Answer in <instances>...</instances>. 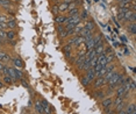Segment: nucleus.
<instances>
[{
  "label": "nucleus",
  "instance_id": "nucleus-25",
  "mask_svg": "<svg viewBox=\"0 0 136 114\" xmlns=\"http://www.w3.org/2000/svg\"><path fill=\"white\" fill-rule=\"evenodd\" d=\"M35 108H36L38 114H44V110H43V107L41 106L40 101H35Z\"/></svg>",
  "mask_w": 136,
  "mask_h": 114
},
{
  "label": "nucleus",
  "instance_id": "nucleus-36",
  "mask_svg": "<svg viewBox=\"0 0 136 114\" xmlns=\"http://www.w3.org/2000/svg\"><path fill=\"white\" fill-rule=\"evenodd\" d=\"M0 39L2 41L6 40V30H0Z\"/></svg>",
  "mask_w": 136,
  "mask_h": 114
},
{
  "label": "nucleus",
  "instance_id": "nucleus-33",
  "mask_svg": "<svg viewBox=\"0 0 136 114\" xmlns=\"http://www.w3.org/2000/svg\"><path fill=\"white\" fill-rule=\"evenodd\" d=\"M103 111H105V114H115V113H116V111H115L114 108H112V107L106 108V110H103Z\"/></svg>",
  "mask_w": 136,
  "mask_h": 114
},
{
  "label": "nucleus",
  "instance_id": "nucleus-41",
  "mask_svg": "<svg viewBox=\"0 0 136 114\" xmlns=\"http://www.w3.org/2000/svg\"><path fill=\"white\" fill-rule=\"evenodd\" d=\"M20 81H21V84H22V86H23V87H27V89L29 87V85H28V83H27V81H25L23 79H21Z\"/></svg>",
  "mask_w": 136,
  "mask_h": 114
},
{
  "label": "nucleus",
  "instance_id": "nucleus-31",
  "mask_svg": "<svg viewBox=\"0 0 136 114\" xmlns=\"http://www.w3.org/2000/svg\"><path fill=\"white\" fill-rule=\"evenodd\" d=\"M58 35H60L61 39H66V37L69 36V34H67V30H65V28H64V30L62 31V33H60Z\"/></svg>",
  "mask_w": 136,
  "mask_h": 114
},
{
  "label": "nucleus",
  "instance_id": "nucleus-19",
  "mask_svg": "<svg viewBox=\"0 0 136 114\" xmlns=\"http://www.w3.org/2000/svg\"><path fill=\"white\" fill-rule=\"evenodd\" d=\"M106 61H107V64L114 63V61H115V54H114L113 51L107 52V54H106Z\"/></svg>",
  "mask_w": 136,
  "mask_h": 114
},
{
  "label": "nucleus",
  "instance_id": "nucleus-37",
  "mask_svg": "<svg viewBox=\"0 0 136 114\" xmlns=\"http://www.w3.org/2000/svg\"><path fill=\"white\" fill-rule=\"evenodd\" d=\"M63 30H64V26H63V25H57V33L60 34V33H62Z\"/></svg>",
  "mask_w": 136,
  "mask_h": 114
},
{
  "label": "nucleus",
  "instance_id": "nucleus-16",
  "mask_svg": "<svg viewBox=\"0 0 136 114\" xmlns=\"http://www.w3.org/2000/svg\"><path fill=\"white\" fill-rule=\"evenodd\" d=\"M90 62H91V61H88V60H86V58H85V61L83 62V64H81L80 66H79L78 69H79V70H81V71H87V70L91 68Z\"/></svg>",
  "mask_w": 136,
  "mask_h": 114
},
{
  "label": "nucleus",
  "instance_id": "nucleus-17",
  "mask_svg": "<svg viewBox=\"0 0 136 114\" xmlns=\"http://www.w3.org/2000/svg\"><path fill=\"white\" fill-rule=\"evenodd\" d=\"M6 25H7V29H11V30H13L14 28H16V20L15 19H8V21L6 22Z\"/></svg>",
  "mask_w": 136,
  "mask_h": 114
},
{
  "label": "nucleus",
  "instance_id": "nucleus-49",
  "mask_svg": "<svg viewBox=\"0 0 136 114\" xmlns=\"http://www.w3.org/2000/svg\"><path fill=\"white\" fill-rule=\"evenodd\" d=\"M51 1H57V0H51Z\"/></svg>",
  "mask_w": 136,
  "mask_h": 114
},
{
  "label": "nucleus",
  "instance_id": "nucleus-4",
  "mask_svg": "<svg viewBox=\"0 0 136 114\" xmlns=\"http://www.w3.org/2000/svg\"><path fill=\"white\" fill-rule=\"evenodd\" d=\"M12 62H13V66L15 69H20L22 70L23 68H25V64H23V61L20 58L19 56H15L12 58Z\"/></svg>",
  "mask_w": 136,
  "mask_h": 114
},
{
  "label": "nucleus",
  "instance_id": "nucleus-43",
  "mask_svg": "<svg viewBox=\"0 0 136 114\" xmlns=\"http://www.w3.org/2000/svg\"><path fill=\"white\" fill-rule=\"evenodd\" d=\"M4 85H5V84H4V81H2V80H0V89H2V87H4Z\"/></svg>",
  "mask_w": 136,
  "mask_h": 114
},
{
  "label": "nucleus",
  "instance_id": "nucleus-11",
  "mask_svg": "<svg viewBox=\"0 0 136 114\" xmlns=\"http://www.w3.org/2000/svg\"><path fill=\"white\" fill-rule=\"evenodd\" d=\"M6 40L7 41H14L16 40V33L14 30H6Z\"/></svg>",
  "mask_w": 136,
  "mask_h": 114
},
{
  "label": "nucleus",
  "instance_id": "nucleus-44",
  "mask_svg": "<svg viewBox=\"0 0 136 114\" xmlns=\"http://www.w3.org/2000/svg\"><path fill=\"white\" fill-rule=\"evenodd\" d=\"M121 39H122V41H123V42H127V39H126L125 36H122V37H121Z\"/></svg>",
  "mask_w": 136,
  "mask_h": 114
},
{
  "label": "nucleus",
  "instance_id": "nucleus-30",
  "mask_svg": "<svg viewBox=\"0 0 136 114\" xmlns=\"http://www.w3.org/2000/svg\"><path fill=\"white\" fill-rule=\"evenodd\" d=\"M106 72H107V69H106V66H102V69L99 71V75L97 76V77H103V76L106 75Z\"/></svg>",
  "mask_w": 136,
  "mask_h": 114
},
{
  "label": "nucleus",
  "instance_id": "nucleus-26",
  "mask_svg": "<svg viewBox=\"0 0 136 114\" xmlns=\"http://www.w3.org/2000/svg\"><path fill=\"white\" fill-rule=\"evenodd\" d=\"M133 12H134V11L128 10V11H127L125 14H123V21H128V22H129V19H130V16H132Z\"/></svg>",
  "mask_w": 136,
  "mask_h": 114
},
{
  "label": "nucleus",
  "instance_id": "nucleus-35",
  "mask_svg": "<svg viewBox=\"0 0 136 114\" xmlns=\"http://www.w3.org/2000/svg\"><path fill=\"white\" fill-rule=\"evenodd\" d=\"M71 50H72V45L69 44V43H67L66 45L63 47V52H65V51H71Z\"/></svg>",
  "mask_w": 136,
  "mask_h": 114
},
{
  "label": "nucleus",
  "instance_id": "nucleus-7",
  "mask_svg": "<svg viewBox=\"0 0 136 114\" xmlns=\"http://www.w3.org/2000/svg\"><path fill=\"white\" fill-rule=\"evenodd\" d=\"M66 19H67V15H60V14H58V15H56L55 16V23L56 25H65V22H66Z\"/></svg>",
  "mask_w": 136,
  "mask_h": 114
},
{
  "label": "nucleus",
  "instance_id": "nucleus-42",
  "mask_svg": "<svg viewBox=\"0 0 136 114\" xmlns=\"http://www.w3.org/2000/svg\"><path fill=\"white\" fill-rule=\"evenodd\" d=\"M116 114H127V113H126V111H125V108H122V110L117 111V112H116Z\"/></svg>",
  "mask_w": 136,
  "mask_h": 114
},
{
  "label": "nucleus",
  "instance_id": "nucleus-27",
  "mask_svg": "<svg viewBox=\"0 0 136 114\" xmlns=\"http://www.w3.org/2000/svg\"><path fill=\"white\" fill-rule=\"evenodd\" d=\"M93 41H94V44H98V43L102 42V35L101 34H97L96 36H93Z\"/></svg>",
  "mask_w": 136,
  "mask_h": 114
},
{
  "label": "nucleus",
  "instance_id": "nucleus-51",
  "mask_svg": "<svg viewBox=\"0 0 136 114\" xmlns=\"http://www.w3.org/2000/svg\"><path fill=\"white\" fill-rule=\"evenodd\" d=\"M115 114H116V113H115Z\"/></svg>",
  "mask_w": 136,
  "mask_h": 114
},
{
  "label": "nucleus",
  "instance_id": "nucleus-46",
  "mask_svg": "<svg viewBox=\"0 0 136 114\" xmlns=\"http://www.w3.org/2000/svg\"><path fill=\"white\" fill-rule=\"evenodd\" d=\"M117 2H121V1H125V0H116Z\"/></svg>",
  "mask_w": 136,
  "mask_h": 114
},
{
  "label": "nucleus",
  "instance_id": "nucleus-28",
  "mask_svg": "<svg viewBox=\"0 0 136 114\" xmlns=\"http://www.w3.org/2000/svg\"><path fill=\"white\" fill-rule=\"evenodd\" d=\"M15 74H16V78H17V80L23 79V72H22V70H20V69H15Z\"/></svg>",
  "mask_w": 136,
  "mask_h": 114
},
{
  "label": "nucleus",
  "instance_id": "nucleus-48",
  "mask_svg": "<svg viewBox=\"0 0 136 114\" xmlns=\"http://www.w3.org/2000/svg\"><path fill=\"white\" fill-rule=\"evenodd\" d=\"M2 1H4V0H0V4H1V2H2Z\"/></svg>",
  "mask_w": 136,
  "mask_h": 114
},
{
  "label": "nucleus",
  "instance_id": "nucleus-47",
  "mask_svg": "<svg viewBox=\"0 0 136 114\" xmlns=\"http://www.w3.org/2000/svg\"><path fill=\"white\" fill-rule=\"evenodd\" d=\"M1 43H2V40H1V39H0V44H1Z\"/></svg>",
  "mask_w": 136,
  "mask_h": 114
},
{
  "label": "nucleus",
  "instance_id": "nucleus-40",
  "mask_svg": "<svg viewBox=\"0 0 136 114\" xmlns=\"http://www.w3.org/2000/svg\"><path fill=\"white\" fill-rule=\"evenodd\" d=\"M80 17H81V20L86 19V17H87V12L86 11H83V14L80 15Z\"/></svg>",
  "mask_w": 136,
  "mask_h": 114
},
{
  "label": "nucleus",
  "instance_id": "nucleus-9",
  "mask_svg": "<svg viewBox=\"0 0 136 114\" xmlns=\"http://www.w3.org/2000/svg\"><path fill=\"white\" fill-rule=\"evenodd\" d=\"M105 95H106V93L103 92L101 89L96 90L93 93V97H94V99H97V100H102V99L105 98Z\"/></svg>",
  "mask_w": 136,
  "mask_h": 114
},
{
  "label": "nucleus",
  "instance_id": "nucleus-13",
  "mask_svg": "<svg viewBox=\"0 0 136 114\" xmlns=\"http://www.w3.org/2000/svg\"><path fill=\"white\" fill-rule=\"evenodd\" d=\"M84 28L85 29H87V30H90V31H92L94 28H96V23H94V21L92 19L91 20H87L86 22H85V25H84Z\"/></svg>",
  "mask_w": 136,
  "mask_h": 114
},
{
  "label": "nucleus",
  "instance_id": "nucleus-8",
  "mask_svg": "<svg viewBox=\"0 0 136 114\" xmlns=\"http://www.w3.org/2000/svg\"><path fill=\"white\" fill-rule=\"evenodd\" d=\"M125 111L127 114H133L136 112V106H135V103H129V104H126L125 106Z\"/></svg>",
  "mask_w": 136,
  "mask_h": 114
},
{
  "label": "nucleus",
  "instance_id": "nucleus-10",
  "mask_svg": "<svg viewBox=\"0 0 136 114\" xmlns=\"http://www.w3.org/2000/svg\"><path fill=\"white\" fill-rule=\"evenodd\" d=\"M85 72H86V74H85V77L92 83V81L94 80V78H96V72H94V70L92 68H90L87 71H85Z\"/></svg>",
  "mask_w": 136,
  "mask_h": 114
},
{
  "label": "nucleus",
  "instance_id": "nucleus-39",
  "mask_svg": "<svg viewBox=\"0 0 136 114\" xmlns=\"http://www.w3.org/2000/svg\"><path fill=\"white\" fill-rule=\"evenodd\" d=\"M64 55H65V57L69 60V58L72 56V50H71V51H65V52H64Z\"/></svg>",
  "mask_w": 136,
  "mask_h": 114
},
{
  "label": "nucleus",
  "instance_id": "nucleus-2",
  "mask_svg": "<svg viewBox=\"0 0 136 114\" xmlns=\"http://www.w3.org/2000/svg\"><path fill=\"white\" fill-rule=\"evenodd\" d=\"M92 83H93L94 90L102 89V87H103V86H106V84H107V83H106V80L103 79V77H96Z\"/></svg>",
  "mask_w": 136,
  "mask_h": 114
},
{
  "label": "nucleus",
  "instance_id": "nucleus-12",
  "mask_svg": "<svg viewBox=\"0 0 136 114\" xmlns=\"http://www.w3.org/2000/svg\"><path fill=\"white\" fill-rule=\"evenodd\" d=\"M7 76H10V77H11L14 81H16V80H17V78H16V74H15V68H14V66H8Z\"/></svg>",
  "mask_w": 136,
  "mask_h": 114
},
{
  "label": "nucleus",
  "instance_id": "nucleus-1",
  "mask_svg": "<svg viewBox=\"0 0 136 114\" xmlns=\"http://www.w3.org/2000/svg\"><path fill=\"white\" fill-rule=\"evenodd\" d=\"M125 106H126V98L116 97L115 99H113V107L116 112L120 110H122V108H125Z\"/></svg>",
  "mask_w": 136,
  "mask_h": 114
},
{
  "label": "nucleus",
  "instance_id": "nucleus-22",
  "mask_svg": "<svg viewBox=\"0 0 136 114\" xmlns=\"http://www.w3.org/2000/svg\"><path fill=\"white\" fill-rule=\"evenodd\" d=\"M130 5H132L130 1H127V0H125V1L119 2V8H126V10H129V8H130Z\"/></svg>",
  "mask_w": 136,
  "mask_h": 114
},
{
  "label": "nucleus",
  "instance_id": "nucleus-6",
  "mask_svg": "<svg viewBox=\"0 0 136 114\" xmlns=\"http://www.w3.org/2000/svg\"><path fill=\"white\" fill-rule=\"evenodd\" d=\"M93 50H94V52H96L97 56H99L100 54H102L103 50H105V43H103V41H102V42H100V43H98V44L94 45Z\"/></svg>",
  "mask_w": 136,
  "mask_h": 114
},
{
  "label": "nucleus",
  "instance_id": "nucleus-34",
  "mask_svg": "<svg viewBox=\"0 0 136 114\" xmlns=\"http://www.w3.org/2000/svg\"><path fill=\"white\" fill-rule=\"evenodd\" d=\"M97 63H98V57H94L93 60H91V62H90V64H91V68H94V66L97 65Z\"/></svg>",
  "mask_w": 136,
  "mask_h": 114
},
{
  "label": "nucleus",
  "instance_id": "nucleus-18",
  "mask_svg": "<svg viewBox=\"0 0 136 114\" xmlns=\"http://www.w3.org/2000/svg\"><path fill=\"white\" fill-rule=\"evenodd\" d=\"M84 61H85V55H78V56L76 57V60H75V64H76L77 68H79Z\"/></svg>",
  "mask_w": 136,
  "mask_h": 114
},
{
  "label": "nucleus",
  "instance_id": "nucleus-20",
  "mask_svg": "<svg viewBox=\"0 0 136 114\" xmlns=\"http://www.w3.org/2000/svg\"><path fill=\"white\" fill-rule=\"evenodd\" d=\"M97 55H96V52H94V50L92 49V50H87L86 51V54H85V58L88 61H91V60H93L94 57H96Z\"/></svg>",
  "mask_w": 136,
  "mask_h": 114
},
{
  "label": "nucleus",
  "instance_id": "nucleus-21",
  "mask_svg": "<svg viewBox=\"0 0 136 114\" xmlns=\"http://www.w3.org/2000/svg\"><path fill=\"white\" fill-rule=\"evenodd\" d=\"M75 15H79V8L78 7L71 8V10L67 11V16H75Z\"/></svg>",
  "mask_w": 136,
  "mask_h": 114
},
{
  "label": "nucleus",
  "instance_id": "nucleus-23",
  "mask_svg": "<svg viewBox=\"0 0 136 114\" xmlns=\"http://www.w3.org/2000/svg\"><path fill=\"white\" fill-rule=\"evenodd\" d=\"M2 81H4V84H6V85H11V84L14 83V80L12 79L10 76H7V75L4 76V78H2Z\"/></svg>",
  "mask_w": 136,
  "mask_h": 114
},
{
  "label": "nucleus",
  "instance_id": "nucleus-14",
  "mask_svg": "<svg viewBox=\"0 0 136 114\" xmlns=\"http://www.w3.org/2000/svg\"><path fill=\"white\" fill-rule=\"evenodd\" d=\"M69 4L70 2H66V1H63L62 4H60L58 5V12H60V13L67 12V10H69Z\"/></svg>",
  "mask_w": 136,
  "mask_h": 114
},
{
  "label": "nucleus",
  "instance_id": "nucleus-5",
  "mask_svg": "<svg viewBox=\"0 0 136 114\" xmlns=\"http://www.w3.org/2000/svg\"><path fill=\"white\" fill-rule=\"evenodd\" d=\"M101 107L103 110L109 108V107H113V98H111V97L103 98L101 100Z\"/></svg>",
  "mask_w": 136,
  "mask_h": 114
},
{
  "label": "nucleus",
  "instance_id": "nucleus-32",
  "mask_svg": "<svg viewBox=\"0 0 136 114\" xmlns=\"http://www.w3.org/2000/svg\"><path fill=\"white\" fill-rule=\"evenodd\" d=\"M7 21H8V17L6 16V14H0V22L6 23Z\"/></svg>",
  "mask_w": 136,
  "mask_h": 114
},
{
  "label": "nucleus",
  "instance_id": "nucleus-50",
  "mask_svg": "<svg viewBox=\"0 0 136 114\" xmlns=\"http://www.w3.org/2000/svg\"><path fill=\"white\" fill-rule=\"evenodd\" d=\"M0 14H1V13H0Z\"/></svg>",
  "mask_w": 136,
  "mask_h": 114
},
{
  "label": "nucleus",
  "instance_id": "nucleus-29",
  "mask_svg": "<svg viewBox=\"0 0 136 114\" xmlns=\"http://www.w3.org/2000/svg\"><path fill=\"white\" fill-rule=\"evenodd\" d=\"M51 12H52V14H54V15L56 16V15H58V13H60V12H58V5H54L51 7Z\"/></svg>",
  "mask_w": 136,
  "mask_h": 114
},
{
  "label": "nucleus",
  "instance_id": "nucleus-15",
  "mask_svg": "<svg viewBox=\"0 0 136 114\" xmlns=\"http://www.w3.org/2000/svg\"><path fill=\"white\" fill-rule=\"evenodd\" d=\"M127 30H128L129 34L135 35V34H136V25H135V22H128V26H127Z\"/></svg>",
  "mask_w": 136,
  "mask_h": 114
},
{
  "label": "nucleus",
  "instance_id": "nucleus-38",
  "mask_svg": "<svg viewBox=\"0 0 136 114\" xmlns=\"http://www.w3.org/2000/svg\"><path fill=\"white\" fill-rule=\"evenodd\" d=\"M135 21H136V14H135V12H133L130 19H129V22H135Z\"/></svg>",
  "mask_w": 136,
  "mask_h": 114
},
{
  "label": "nucleus",
  "instance_id": "nucleus-3",
  "mask_svg": "<svg viewBox=\"0 0 136 114\" xmlns=\"http://www.w3.org/2000/svg\"><path fill=\"white\" fill-rule=\"evenodd\" d=\"M114 93H115V95H116V97H119V98L128 97V94L126 93V90H125V87H123V85H120V86L115 87V89H114Z\"/></svg>",
  "mask_w": 136,
  "mask_h": 114
},
{
  "label": "nucleus",
  "instance_id": "nucleus-24",
  "mask_svg": "<svg viewBox=\"0 0 136 114\" xmlns=\"http://www.w3.org/2000/svg\"><path fill=\"white\" fill-rule=\"evenodd\" d=\"M80 81H81V85L84 86V87H88L91 85V81L87 79L86 77H85V76H83V77L80 78Z\"/></svg>",
  "mask_w": 136,
  "mask_h": 114
},
{
  "label": "nucleus",
  "instance_id": "nucleus-45",
  "mask_svg": "<svg viewBox=\"0 0 136 114\" xmlns=\"http://www.w3.org/2000/svg\"><path fill=\"white\" fill-rule=\"evenodd\" d=\"M12 1H14V2H20L21 0H12Z\"/></svg>",
  "mask_w": 136,
  "mask_h": 114
}]
</instances>
